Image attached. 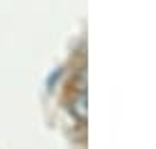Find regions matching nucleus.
Masks as SVG:
<instances>
[{
	"mask_svg": "<svg viewBox=\"0 0 156 149\" xmlns=\"http://www.w3.org/2000/svg\"><path fill=\"white\" fill-rule=\"evenodd\" d=\"M70 113L77 118L79 122H86V93L84 90H79L77 93V97H73V102H70Z\"/></svg>",
	"mask_w": 156,
	"mask_h": 149,
	"instance_id": "1",
	"label": "nucleus"
}]
</instances>
